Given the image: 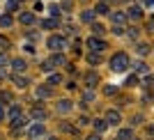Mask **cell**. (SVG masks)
Wrapping results in <instances>:
<instances>
[{"label": "cell", "instance_id": "cell-1", "mask_svg": "<svg viewBox=\"0 0 154 140\" xmlns=\"http://www.w3.org/2000/svg\"><path fill=\"white\" fill-rule=\"evenodd\" d=\"M129 67V57L124 55V53H117V55H113V60H110V69L117 71V74H122V71H127Z\"/></svg>", "mask_w": 154, "mask_h": 140}, {"label": "cell", "instance_id": "cell-2", "mask_svg": "<svg viewBox=\"0 0 154 140\" xmlns=\"http://www.w3.org/2000/svg\"><path fill=\"white\" fill-rule=\"evenodd\" d=\"M48 48H53V51H60V48H64L67 46V41H64V37H60V35H53V37H48Z\"/></svg>", "mask_w": 154, "mask_h": 140}, {"label": "cell", "instance_id": "cell-3", "mask_svg": "<svg viewBox=\"0 0 154 140\" xmlns=\"http://www.w3.org/2000/svg\"><path fill=\"white\" fill-rule=\"evenodd\" d=\"M44 133H46V129H44L42 122H37V124H32V126L28 129V135H30V138H39V135H44Z\"/></svg>", "mask_w": 154, "mask_h": 140}, {"label": "cell", "instance_id": "cell-4", "mask_svg": "<svg viewBox=\"0 0 154 140\" xmlns=\"http://www.w3.org/2000/svg\"><path fill=\"white\" fill-rule=\"evenodd\" d=\"M88 46H90L94 53H99V51L106 48V41H101V39H97V37H90V39H88Z\"/></svg>", "mask_w": 154, "mask_h": 140}, {"label": "cell", "instance_id": "cell-5", "mask_svg": "<svg viewBox=\"0 0 154 140\" xmlns=\"http://www.w3.org/2000/svg\"><path fill=\"white\" fill-rule=\"evenodd\" d=\"M106 124H120V113L117 110H108L106 113Z\"/></svg>", "mask_w": 154, "mask_h": 140}, {"label": "cell", "instance_id": "cell-6", "mask_svg": "<svg viewBox=\"0 0 154 140\" xmlns=\"http://www.w3.org/2000/svg\"><path fill=\"white\" fill-rule=\"evenodd\" d=\"M127 16H129V19H134V21H138V19H143V9H140V7H129Z\"/></svg>", "mask_w": 154, "mask_h": 140}, {"label": "cell", "instance_id": "cell-7", "mask_svg": "<svg viewBox=\"0 0 154 140\" xmlns=\"http://www.w3.org/2000/svg\"><path fill=\"white\" fill-rule=\"evenodd\" d=\"M19 21L23 23V26H30L32 21H35V14H32V12H23V14L19 16Z\"/></svg>", "mask_w": 154, "mask_h": 140}, {"label": "cell", "instance_id": "cell-8", "mask_svg": "<svg viewBox=\"0 0 154 140\" xmlns=\"http://www.w3.org/2000/svg\"><path fill=\"white\" fill-rule=\"evenodd\" d=\"M42 28H46V30L58 28V19H46V21H42Z\"/></svg>", "mask_w": 154, "mask_h": 140}, {"label": "cell", "instance_id": "cell-9", "mask_svg": "<svg viewBox=\"0 0 154 140\" xmlns=\"http://www.w3.org/2000/svg\"><path fill=\"white\" fill-rule=\"evenodd\" d=\"M85 83H88V87H97V83H99L97 74H88V76H85Z\"/></svg>", "mask_w": 154, "mask_h": 140}, {"label": "cell", "instance_id": "cell-10", "mask_svg": "<svg viewBox=\"0 0 154 140\" xmlns=\"http://www.w3.org/2000/svg\"><path fill=\"white\" fill-rule=\"evenodd\" d=\"M106 126H108V124H106V120H94V131H97V133H103V131H106Z\"/></svg>", "mask_w": 154, "mask_h": 140}, {"label": "cell", "instance_id": "cell-11", "mask_svg": "<svg viewBox=\"0 0 154 140\" xmlns=\"http://www.w3.org/2000/svg\"><path fill=\"white\" fill-rule=\"evenodd\" d=\"M19 115H21V106H19V103H12V108H9V120L19 117Z\"/></svg>", "mask_w": 154, "mask_h": 140}, {"label": "cell", "instance_id": "cell-12", "mask_svg": "<svg viewBox=\"0 0 154 140\" xmlns=\"http://www.w3.org/2000/svg\"><path fill=\"white\" fill-rule=\"evenodd\" d=\"M14 83H16V87H28V78H23V76H14Z\"/></svg>", "mask_w": 154, "mask_h": 140}, {"label": "cell", "instance_id": "cell-13", "mask_svg": "<svg viewBox=\"0 0 154 140\" xmlns=\"http://www.w3.org/2000/svg\"><path fill=\"white\" fill-rule=\"evenodd\" d=\"M26 122H28L26 117H21V115H19V117H14V120H12V126H14V129H21Z\"/></svg>", "mask_w": 154, "mask_h": 140}, {"label": "cell", "instance_id": "cell-14", "mask_svg": "<svg viewBox=\"0 0 154 140\" xmlns=\"http://www.w3.org/2000/svg\"><path fill=\"white\" fill-rule=\"evenodd\" d=\"M9 26H12V16H9V14L0 16V28H9Z\"/></svg>", "mask_w": 154, "mask_h": 140}, {"label": "cell", "instance_id": "cell-15", "mask_svg": "<svg viewBox=\"0 0 154 140\" xmlns=\"http://www.w3.org/2000/svg\"><path fill=\"white\" fill-rule=\"evenodd\" d=\"M81 21H85V23H92V21H94V12H83V14H81Z\"/></svg>", "mask_w": 154, "mask_h": 140}, {"label": "cell", "instance_id": "cell-16", "mask_svg": "<svg viewBox=\"0 0 154 140\" xmlns=\"http://www.w3.org/2000/svg\"><path fill=\"white\" fill-rule=\"evenodd\" d=\"M32 117H35V120H44V117H46L44 108H35V110H32Z\"/></svg>", "mask_w": 154, "mask_h": 140}, {"label": "cell", "instance_id": "cell-17", "mask_svg": "<svg viewBox=\"0 0 154 140\" xmlns=\"http://www.w3.org/2000/svg\"><path fill=\"white\" fill-rule=\"evenodd\" d=\"M94 14H108V7H106V2H99V5L94 7Z\"/></svg>", "mask_w": 154, "mask_h": 140}, {"label": "cell", "instance_id": "cell-18", "mask_svg": "<svg viewBox=\"0 0 154 140\" xmlns=\"http://www.w3.org/2000/svg\"><path fill=\"white\" fill-rule=\"evenodd\" d=\"M69 108H71L69 101H60L58 103V110H60V113H69Z\"/></svg>", "mask_w": 154, "mask_h": 140}, {"label": "cell", "instance_id": "cell-19", "mask_svg": "<svg viewBox=\"0 0 154 140\" xmlns=\"http://www.w3.org/2000/svg\"><path fill=\"white\" fill-rule=\"evenodd\" d=\"M127 21V16H124L122 12H117V14H113V23H124Z\"/></svg>", "mask_w": 154, "mask_h": 140}, {"label": "cell", "instance_id": "cell-20", "mask_svg": "<svg viewBox=\"0 0 154 140\" xmlns=\"http://www.w3.org/2000/svg\"><path fill=\"white\" fill-rule=\"evenodd\" d=\"M14 69H16V71H23V69H26V62H23V60H14Z\"/></svg>", "mask_w": 154, "mask_h": 140}, {"label": "cell", "instance_id": "cell-21", "mask_svg": "<svg viewBox=\"0 0 154 140\" xmlns=\"http://www.w3.org/2000/svg\"><path fill=\"white\" fill-rule=\"evenodd\" d=\"M134 69H136V71H140V74H145V71H147V64H145V62H136V64H134Z\"/></svg>", "mask_w": 154, "mask_h": 140}, {"label": "cell", "instance_id": "cell-22", "mask_svg": "<svg viewBox=\"0 0 154 140\" xmlns=\"http://www.w3.org/2000/svg\"><path fill=\"white\" fill-rule=\"evenodd\" d=\"M48 62H51V64H64V57H62V55H53Z\"/></svg>", "mask_w": 154, "mask_h": 140}, {"label": "cell", "instance_id": "cell-23", "mask_svg": "<svg viewBox=\"0 0 154 140\" xmlns=\"http://www.w3.org/2000/svg\"><path fill=\"white\" fill-rule=\"evenodd\" d=\"M103 92H106V94H115V92H117V87H115V85H106V87H103Z\"/></svg>", "mask_w": 154, "mask_h": 140}, {"label": "cell", "instance_id": "cell-24", "mask_svg": "<svg viewBox=\"0 0 154 140\" xmlns=\"http://www.w3.org/2000/svg\"><path fill=\"white\" fill-rule=\"evenodd\" d=\"M138 53H140V55H147V53H149V46L147 44H140V46H138Z\"/></svg>", "mask_w": 154, "mask_h": 140}, {"label": "cell", "instance_id": "cell-25", "mask_svg": "<svg viewBox=\"0 0 154 140\" xmlns=\"http://www.w3.org/2000/svg\"><path fill=\"white\" fill-rule=\"evenodd\" d=\"M37 94H39V96H48V94H51V90H48V87H39Z\"/></svg>", "mask_w": 154, "mask_h": 140}, {"label": "cell", "instance_id": "cell-26", "mask_svg": "<svg viewBox=\"0 0 154 140\" xmlns=\"http://www.w3.org/2000/svg\"><path fill=\"white\" fill-rule=\"evenodd\" d=\"M117 135H120V138H124V140H127V138H131V135H134V133H131L129 129H124V131H120V133H117Z\"/></svg>", "mask_w": 154, "mask_h": 140}, {"label": "cell", "instance_id": "cell-27", "mask_svg": "<svg viewBox=\"0 0 154 140\" xmlns=\"http://www.w3.org/2000/svg\"><path fill=\"white\" fill-rule=\"evenodd\" d=\"M92 30H94V35H103L106 28H103V26H92Z\"/></svg>", "mask_w": 154, "mask_h": 140}, {"label": "cell", "instance_id": "cell-28", "mask_svg": "<svg viewBox=\"0 0 154 140\" xmlns=\"http://www.w3.org/2000/svg\"><path fill=\"white\" fill-rule=\"evenodd\" d=\"M16 7H19V2H16V0H9V2H7V9H9V12H14Z\"/></svg>", "mask_w": 154, "mask_h": 140}, {"label": "cell", "instance_id": "cell-29", "mask_svg": "<svg viewBox=\"0 0 154 140\" xmlns=\"http://www.w3.org/2000/svg\"><path fill=\"white\" fill-rule=\"evenodd\" d=\"M113 32H115V35H122V32H124L122 23H115V28H113Z\"/></svg>", "mask_w": 154, "mask_h": 140}, {"label": "cell", "instance_id": "cell-30", "mask_svg": "<svg viewBox=\"0 0 154 140\" xmlns=\"http://www.w3.org/2000/svg\"><path fill=\"white\" fill-rule=\"evenodd\" d=\"M42 69H44V71H51V69H53V64L46 60V62H42Z\"/></svg>", "mask_w": 154, "mask_h": 140}, {"label": "cell", "instance_id": "cell-31", "mask_svg": "<svg viewBox=\"0 0 154 140\" xmlns=\"http://www.w3.org/2000/svg\"><path fill=\"white\" fill-rule=\"evenodd\" d=\"M60 83V76H51L48 78V85H58Z\"/></svg>", "mask_w": 154, "mask_h": 140}, {"label": "cell", "instance_id": "cell-32", "mask_svg": "<svg viewBox=\"0 0 154 140\" xmlns=\"http://www.w3.org/2000/svg\"><path fill=\"white\" fill-rule=\"evenodd\" d=\"M83 99H85V101H94V94H92V92H85Z\"/></svg>", "mask_w": 154, "mask_h": 140}, {"label": "cell", "instance_id": "cell-33", "mask_svg": "<svg viewBox=\"0 0 154 140\" xmlns=\"http://www.w3.org/2000/svg\"><path fill=\"white\" fill-rule=\"evenodd\" d=\"M127 85H138V76H131V78L127 81Z\"/></svg>", "mask_w": 154, "mask_h": 140}, {"label": "cell", "instance_id": "cell-34", "mask_svg": "<svg viewBox=\"0 0 154 140\" xmlns=\"http://www.w3.org/2000/svg\"><path fill=\"white\" fill-rule=\"evenodd\" d=\"M62 7L64 9H71V0H62Z\"/></svg>", "mask_w": 154, "mask_h": 140}, {"label": "cell", "instance_id": "cell-35", "mask_svg": "<svg viewBox=\"0 0 154 140\" xmlns=\"http://www.w3.org/2000/svg\"><path fill=\"white\" fill-rule=\"evenodd\" d=\"M5 64H7V57H5V55H0V67H5Z\"/></svg>", "mask_w": 154, "mask_h": 140}, {"label": "cell", "instance_id": "cell-36", "mask_svg": "<svg viewBox=\"0 0 154 140\" xmlns=\"http://www.w3.org/2000/svg\"><path fill=\"white\" fill-rule=\"evenodd\" d=\"M5 76H7V71L2 69V67H0V78H5Z\"/></svg>", "mask_w": 154, "mask_h": 140}, {"label": "cell", "instance_id": "cell-37", "mask_svg": "<svg viewBox=\"0 0 154 140\" xmlns=\"http://www.w3.org/2000/svg\"><path fill=\"white\" fill-rule=\"evenodd\" d=\"M2 117H5V113H2V103H0V120H2Z\"/></svg>", "mask_w": 154, "mask_h": 140}]
</instances>
